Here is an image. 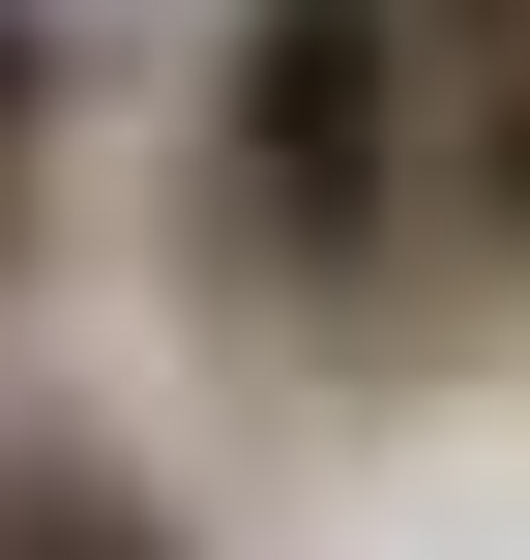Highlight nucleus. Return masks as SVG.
<instances>
[{
	"instance_id": "obj_1",
	"label": "nucleus",
	"mask_w": 530,
	"mask_h": 560,
	"mask_svg": "<svg viewBox=\"0 0 530 560\" xmlns=\"http://www.w3.org/2000/svg\"><path fill=\"white\" fill-rule=\"evenodd\" d=\"M0 560H207V532H177L118 443H0Z\"/></svg>"
},
{
	"instance_id": "obj_2",
	"label": "nucleus",
	"mask_w": 530,
	"mask_h": 560,
	"mask_svg": "<svg viewBox=\"0 0 530 560\" xmlns=\"http://www.w3.org/2000/svg\"><path fill=\"white\" fill-rule=\"evenodd\" d=\"M59 118H89V30H59V0H0V236L59 207Z\"/></svg>"
}]
</instances>
